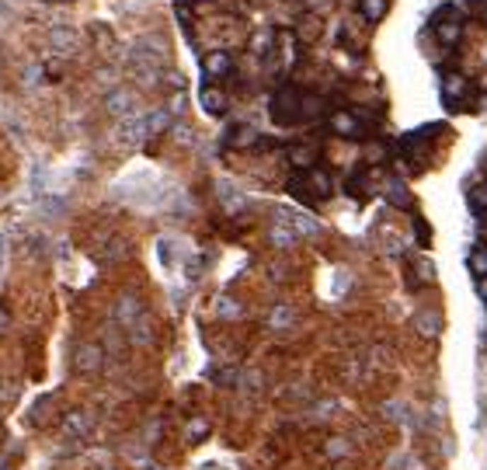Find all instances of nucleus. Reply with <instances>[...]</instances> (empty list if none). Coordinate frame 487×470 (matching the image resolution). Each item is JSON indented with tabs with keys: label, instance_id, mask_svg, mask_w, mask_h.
Returning <instances> with one entry per match:
<instances>
[{
	"label": "nucleus",
	"instance_id": "16",
	"mask_svg": "<svg viewBox=\"0 0 487 470\" xmlns=\"http://www.w3.org/2000/svg\"><path fill=\"white\" fill-rule=\"evenodd\" d=\"M289 157H292V164H296V168H303V171H306V168H314V161H317V150H314V147H296Z\"/></svg>",
	"mask_w": 487,
	"mask_h": 470
},
{
	"label": "nucleus",
	"instance_id": "1",
	"mask_svg": "<svg viewBox=\"0 0 487 470\" xmlns=\"http://www.w3.org/2000/svg\"><path fill=\"white\" fill-rule=\"evenodd\" d=\"M272 119H275L279 126H292V122H299V91L282 87V91L272 98Z\"/></svg>",
	"mask_w": 487,
	"mask_h": 470
},
{
	"label": "nucleus",
	"instance_id": "19",
	"mask_svg": "<svg viewBox=\"0 0 487 470\" xmlns=\"http://www.w3.org/2000/svg\"><path fill=\"white\" fill-rule=\"evenodd\" d=\"M386 195H390L394 206H411V192H407L401 181H390V185H386Z\"/></svg>",
	"mask_w": 487,
	"mask_h": 470
},
{
	"label": "nucleus",
	"instance_id": "21",
	"mask_svg": "<svg viewBox=\"0 0 487 470\" xmlns=\"http://www.w3.org/2000/svg\"><path fill=\"white\" fill-rule=\"evenodd\" d=\"M414 268H418V282H414V286H421V282H432V279H435V265H432L428 258H421Z\"/></svg>",
	"mask_w": 487,
	"mask_h": 470
},
{
	"label": "nucleus",
	"instance_id": "17",
	"mask_svg": "<svg viewBox=\"0 0 487 470\" xmlns=\"http://www.w3.org/2000/svg\"><path fill=\"white\" fill-rule=\"evenodd\" d=\"M49 42L56 45V49H70V45L77 42V35H74V28H67V25H59V28H52V35H49Z\"/></svg>",
	"mask_w": 487,
	"mask_h": 470
},
{
	"label": "nucleus",
	"instance_id": "4",
	"mask_svg": "<svg viewBox=\"0 0 487 470\" xmlns=\"http://www.w3.org/2000/svg\"><path fill=\"white\" fill-rule=\"evenodd\" d=\"M331 129L338 132V136H348V139H359L365 136V122L359 112H348V108H341V112H334L331 115Z\"/></svg>",
	"mask_w": 487,
	"mask_h": 470
},
{
	"label": "nucleus",
	"instance_id": "8",
	"mask_svg": "<svg viewBox=\"0 0 487 470\" xmlns=\"http://www.w3.org/2000/svg\"><path fill=\"white\" fill-rule=\"evenodd\" d=\"M108 112H115V115H125V119H132V112H136V98L119 87V91H112L108 94Z\"/></svg>",
	"mask_w": 487,
	"mask_h": 470
},
{
	"label": "nucleus",
	"instance_id": "11",
	"mask_svg": "<svg viewBox=\"0 0 487 470\" xmlns=\"http://www.w3.org/2000/svg\"><path fill=\"white\" fill-rule=\"evenodd\" d=\"M324 112V98L317 94H299V122H310Z\"/></svg>",
	"mask_w": 487,
	"mask_h": 470
},
{
	"label": "nucleus",
	"instance_id": "26",
	"mask_svg": "<svg viewBox=\"0 0 487 470\" xmlns=\"http://www.w3.org/2000/svg\"><path fill=\"white\" fill-rule=\"evenodd\" d=\"M289 321H292V310H289V306H279V310L272 314V324H275V328H285Z\"/></svg>",
	"mask_w": 487,
	"mask_h": 470
},
{
	"label": "nucleus",
	"instance_id": "22",
	"mask_svg": "<svg viewBox=\"0 0 487 470\" xmlns=\"http://www.w3.org/2000/svg\"><path fill=\"white\" fill-rule=\"evenodd\" d=\"M470 210H474V213H484L487 210V188H470Z\"/></svg>",
	"mask_w": 487,
	"mask_h": 470
},
{
	"label": "nucleus",
	"instance_id": "13",
	"mask_svg": "<svg viewBox=\"0 0 487 470\" xmlns=\"http://www.w3.org/2000/svg\"><path fill=\"white\" fill-rule=\"evenodd\" d=\"M227 143H230V147H251V143H258V129L234 126L230 132H227Z\"/></svg>",
	"mask_w": 487,
	"mask_h": 470
},
{
	"label": "nucleus",
	"instance_id": "14",
	"mask_svg": "<svg viewBox=\"0 0 487 470\" xmlns=\"http://www.w3.org/2000/svg\"><path fill=\"white\" fill-rule=\"evenodd\" d=\"M386 7H390V0H362V4H359L365 21H383V18H386Z\"/></svg>",
	"mask_w": 487,
	"mask_h": 470
},
{
	"label": "nucleus",
	"instance_id": "18",
	"mask_svg": "<svg viewBox=\"0 0 487 470\" xmlns=\"http://www.w3.org/2000/svg\"><path fill=\"white\" fill-rule=\"evenodd\" d=\"M466 265H470V272L481 279V275H487V248H474L470 251V258H466Z\"/></svg>",
	"mask_w": 487,
	"mask_h": 470
},
{
	"label": "nucleus",
	"instance_id": "7",
	"mask_svg": "<svg viewBox=\"0 0 487 470\" xmlns=\"http://www.w3.org/2000/svg\"><path fill=\"white\" fill-rule=\"evenodd\" d=\"M101 355H105V352H101L98 345H81L77 355H74V366H77L81 373H94V369L101 366Z\"/></svg>",
	"mask_w": 487,
	"mask_h": 470
},
{
	"label": "nucleus",
	"instance_id": "12",
	"mask_svg": "<svg viewBox=\"0 0 487 470\" xmlns=\"http://www.w3.org/2000/svg\"><path fill=\"white\" fill-rule=\"evenodd\" d=\"M414 324H418V331H421V335H428V338L442 331V317H439V314H432V310H421Z\"/></svg>",
	"mask_w": 487,
	"mask_h": 470
},
{
	"label": "nucleus",
	"instance_id": "25",
	"mask_svg": "<svg viewBox=\"0 0 487 470\" xmlns=\"http://www.w3.org/2000/svg\"><path fill=\"white\" fill-rule=\"evenodd\" d=\"M87 428V418H84L81 411H74L70 418H67V432H84Z\"/></svg>",
	"mask_w": 487,
	"mask_h": 470
},
{
	"label": "nucleus",
	"instance_id": "10",
	"mask_svg": "<svg viewBox=\"0 0 487 470\" xmlns=\"http://www.w3.org/2000/svg\"><path fill=\"white\" fill-rule=\"evenodd\" d=\"M199 101H202V108L209 115H223V112H227V94H223L219 87H205Z\"/></svg>",
	"mask_w": 487,
	"mask_h": 470
},
{
	"label": "nucleus",
	"instance_id": "5",
	"mask_svg": "<svg viewBox=\"0 0 487 470\" xmlns=\"http://www.w3.org/2000/svg\"><path fill=\"white\" fill-rule=\"evenodd\" d=\"M279 223H285L296 237L303 234V237H314V234H321V223L314 219V216H306V213H296V210H279Z\"/></svg>",
	"mask_w": 487,
	"mask_h": 470
},
{
	"label": "nucleus",
	"instance_id": "27",
	"mask_svg": "<svg viewBox=\"0 0 487 470\" xmlns=\"http://www.w3.org/2000/svg\"><path fill=\"white\" fill-rule=\"evenodd\" d=\"M477 293H481V299L487 303V275H481V282H477Z\"/></svg>",
	"mask_w": 487,
	"mask_h": 470
},
{
	"label": "nucleus",
	"instance_id": "15",
	"mask_svg": "<svg viewBox=\"0 0 487 470\" xmlns=\"http://www.w3.org/2000/svg\"><path fill=\"white\" fill-rule=\"evenodd\" d=\"M275 42H279V35H275V32H258V35H254V42H251V49H254L258 56H272V52H275Z\"/></svg>",
	"mask_w": 487,
	"mask_h": 470
},
{
	"label": "nucleus",
	"instance_id": "29",
	"mask_svg": "<svg viewBox=\"0 0 487 470\" xmlns=\"http://www.w3.org/2000/svg\"><path fill=\"white\" fill-rule=\"evenodd\" d=\"M0 265H4V241H0Z\"/></svg>",
	"mask_w": 487,
	"mask_h": 470
},
{
	"label": "nucleus",
	"instance_id": "24",
	"mask_svg": "<svg viewBox=\"0 0 487 470\" xmlns=\"http://www.w3.org/2000/svg\"><path fill=\"white\" fill-rule=\"evenodd\" d=\"M241 314V303L234 299H219V317H237Z\"/></svg>",
	"mask_w": 487,
	"mask_h": 470
},
{
	"label": "nucleus",
	"instance_id": "23",
	"mask_svg": "<svg viewBox=\"0 0 487 470\" xmlns=\"http://www.w3.org/2000/svg\"><path fill=\"white\" fill-rule=\"evenodd\" d=\"M414 234H418V244H421V248H428V244H432V234H428V223H425L421 216L414 219Z\"/></svg>",
	"mask_w": 487,
	"mask_h": 470
},
{
	"label": "nucleus",
	"instance_id": "20",
	"mask_svg": "<svg viewBox=\"0 0 487 470\" xmlns=\"http://www.w3.org/2000/svg\"><path fill=\"white\" fill-rule=\"evenodd\" d=\"M272 241H275L279 248H292V244H296V234H292L289 227H282V223H279V227H272Z\"/></svg>",
	"mask_w": 487,
	"mask_h": 470
},
{
	"label": "nucleus",
	"instance_id": "6",
	"mask_svg": "<svg viewBox=\"0 0 487 470\" xmlns=\"http://www.w3.org/2000/svg\"><path fill=\"white\" fill-rule=\"evenodd\" d=\"M202 70H205L209 81H219V77H227V74L234 70V59H230L227 52H209L205 63H202Z\"/></svg>",
	"mask_w": 487,
	"mask_h": 470
},
{
	"label": "nucleus",
	"instance_id": "2",
	"mask_svg": "<svg viewBox=\"0 0 487 470\" xmlns=\"http://www.w3.org/2000/svg\"><path fill=\"white\" fill-rule=\"evenodd\" d=\"M435 39L442 45H456L463 39V25H459V11L456 7H442L435 14Z\"/></svg>",
	"mask_w": 487,
	"mask_h": 470
},
{
	"label": "nucleus",
	"instance_id": "9",
	"mask_svg": "<svg viewBox=\"0 0 487 470\" xmlns=\"http://www.w3.org/2000/svg\"><path fill=\"white\" fill-rule=\"evenodd\" d=\"M115 314H119V324L132 328V324L143 317V306H139V299H136V297H122L119 299V310H115Z\"/></svg>",
	"mask_w": 487,
	"mask_h": 470
},
{
	"label": "nucleus",
	"instance_id": "28",
	"mask_svg": "<svg viewBox=\"0 0 487 470\" xmlns=\"http://www.w3.org/2000/svg\"><path fill=\"white\" fill-rule=\"evenodd\" d=\"M188 432H192V435H202V432H205V422H192V428H188Z\"/></svg>",
	"mask_w": 487,
	"mask_h": 470
},
{
	"label": "nucleus",
	"instance_id": "3",
	"mask_svg": "<svg viewBox=\"0 0 487 470\" xmlns=\"http://www.w3.org/2000/svg\"><path fill=\"white\" fill-rule=\"evenodd\" d=\"M442 105H446V108L470 105V84H466V77H459V74H446V77H442Z\"/></svg>",
	"mask_w": 487,
	"mask_h": 470
}]
</instances>
